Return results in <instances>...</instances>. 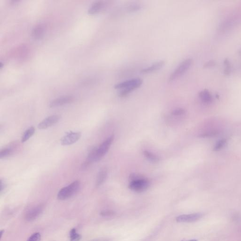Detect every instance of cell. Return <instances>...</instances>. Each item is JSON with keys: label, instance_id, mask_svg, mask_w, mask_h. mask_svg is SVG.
<instances>
[{"label": "cell", "instance_id": "cell-1", "mask_svg": "<svg viewBox=\"0 0 241 241\" xmlns=\"http://www.w3.org/2000/svg\"><path fill=\"white\" fill-rule=\"evenodd\" d=\"M143 81L140 78H134L127 80L114 85L115 89H121L119 93V96L125 97L127 96L132 91L137 89L142 84Z\"/></svg>", "mask_w": 241, "mask_h": 241}, {"label": "cell", "instance_id": "cell-2", "mask_svg": "<svg viewBox=\"0 0 241 241\" xmlns=\"http://www.w3.org/2000/svg\"><path fill=\"white\" fill-rule=\"evenodd\" d=\"M81 183L80 181L75 180L60 189L58 194V198L60 200H65L72 197L76 194L80 190Z\"/></svg>", "mask_w": 241, "mask_h": 241}, {"label": "cell", "instance_id": "cell-3", "mask_svg": "<svg viewBox=\"0 0 241 241\" xmlns=\"http://www.w3.org/2000/svg\"><path fill=\"white\" fill-rule=\"evenodd\" d=\"M193 60L192 58H188L185 59L181 63L174 71L170 75L169 77V81L172 82L176 79L180 78L182 76L192 64Z\"/></svg>", "mask_w": 241, "mask_h": 241}, {"label": "cell", "instance_id": "cell-4", "mask_svg": "<svg viewBox=\"0 0 241 241\" xmlns=\"http://www.w3.org/2000/svg\"><path fill=\"white\" fill-rule=\"evenodd\" d=\"M114 139V136L111 135L105 140L99 148H97L96 153V162L101 160L108 152Z\"/></svg>", "mask_w": 241, "mask_h": 241}, {"label": "cell", "instance_id": "cell-5", "mask_svg": "<svg viewBox=\"0 0 241 241\" xmlns=\"http://www.w3.org/2000/svg\"><path fill=\"white\" fill-rule=\"evenodd\" d=\"M150 182L148 180L142 178L131 181L129 187L130 189L137 192H142L148 188Z\"/></svg>", "mask_w": 241, "mask_h": 241}, {"label": "cell", "instance_id": "cell-6", "mask_svg": "<svg viewBox=\"0 0 241 241\" xmlns=\"http://www.w3.org/2000/svg\"><path fill=\"white\" fill-rule=\"evenodd\" d=\"M44 209V205L42 204L30 208L25 214V219L28 222H33L36 220L42 214Z\"/></svg>", "mask_w": 241, "mask_h": 241}, {"label": "cell", "instance_id": "cell-7", "mask_svg": "<svg viewBox=\"0 0 241 241\" xmlns=\"http://www.w3.org/2000/svg\"><path fill=\"white\" fill-rule=\"evenodd\" d=\"M80 132H69L61 139V144L63 145H68L76 143L81 137Z\"/></svg>", "mask_w": 241, "mask_h": 241}, {"label": "cell", "instance_id": "cell-8", "mask_svg": "<svg viewBox=\"0 0 241 241\" xmlns=\"http://www.w3.org/2000/svg\"><path fill=\"white\" fill-rule=\"evenodd\" d=\"M61 118L59 115H52L44 119L38 125V128L41 130L46 129L51 127L58 123Z\"/></svg>", "mask_w": 241, "mask_h": 241}, {"label": "cell", "instance_id": "cell-9", "mask_svg": "<svg viewBox=\"0 0 241 241\" xmlns=\"http://www.w3.org/2000/svg\"><path fill=\"white\" fill-rule=\"evenodd\" d=\"M74 100V97L73 96H63L53 100L50 103V107H58L71 103Z\"/></svg>", "mask_w": 241, "mask_h": 241}, {"label": "cell", "instance_id": "cell-10", "mask_svg": "<svg viewBox=\"0 0 241 241\" xmlns=\"http://www.w3.org/2000/svg\"><path fill=\"white\" fill-rule=\"evenodd\" d=\"M202 216L203 215L200 213L184 214L178 216L176 220L178 222H192L200 219Z\"/></svg>", "mask_w": 241, "mask_h": 241}, {"label": "cell", "instance_id": "cell-11", "mask_svg": "<svg viewBox=\"0 0 241 241\" xmlns=\"http://www.w3.org/2000/svg\"><path fill=\"white\" fill-rule=\"evenodd\" d=\"M107 3L103 1H97L94 2L89 8L88 12L89 14H96L106 8Z\"/></svg>", "mask_w": 241, "mask_h": 241}, {"label": "cell", "instance_id": "cell-12", "mask_svg": "<svg viewBox=\"0 0 241 241\" xmlns=\"http://www.w3.org/2000/svg\"><path fill=\"white\" fill-rule=\"evenodd\" d=\"M46 30V27L44 24H37L32 30V37L34 39H40L44 37Z\"/></svg>", "mask_w": 241, "mask_h": 241}, {"label": "cell", "instance_id": "cell-13", "mask_svg": "<svg viewBox=\"0 0 241 241\" xmlns=\"http://www.w3.org/2000/svg\"><path fill=\"white\" fill-rule=\"evenodd\" d=\"M165 61L163 60L159 61L153 64L150 67L142 69L140 72L142 74H147L157 71L163 67V66L165 65Z\"/></svg>", "mask_w": 241, "mask_h": 241}, {"label": "cell", "instance_id": "cell-14", "mask_svg": "<svg viewBox=\"0 0 241 241\" xmlns=\"http://www.w3.org/2000/svg\"><path fill=\"white\" fill-rule=\"evenodd\" d=\"M199 97L203 103L210 104L213 101V97L210 92L207 89H204L199 93Z\"/></svg>", "mask_w": 241, "mask_h": 241}, {"label": "cell", "instance_id": "cell-15", "mask_svg": "<svg viewBox=\"0 0 241 241\" xmlns=\"http://www.w3.org/2000/svg\"><path fill=\"white\" fill-rule=\"evenodd\" d=\"M107 176V169L106 168H103L99 171L96 179V186L99 187L101 186L106 180Z\"/></svg>", "mask_w": 241, "mask_h": 241}, {"label": "cell", "instance_id": "cell-16", "mask_svg": "<svg viewBox=\"0 0 241 241\" xmlns=\"http://www.w3.org/2000/svg\"><path fill=\"white\" fill-rule=\"evenodd\" d=\"M36 132V129L34 127H31L26 130L23 134L21 138V142L22 143L27 141V140L32 137L34 135Z\"/></svg>", "mask_w": 241, "mask_h": 241}, {"label": "cell", "instance_id": "cell-17", "mask_svg": "<svg viewBox=\"0 0 241 241\" xmlns=\"http://www.w3.org/2000/svg\"><path fill=\"white\" fill-rule=\"evenodd\" d=\"M227 143V140L225 138L219 139L214 145L213 150L215 151H219L221 150L225 147Z\"/></svg>", "mask_w": 241, "mask_h": 241}, {"label": "cell", "instance_id": "cell-18", "mask_svg": "<svg viewBox=\"0 0 241 241\" xmlns=\"http://www.w3.org/2000/svg\"><path fill=\"white\" fill-rule=\"evenodd\" d=\"M13 153V149L12 148H7L2 149L0 151V158L3 159L6 158L11 156Z\"/></svg>", "mask_w": 241, "mask_h": 241}, {"label": "cell", "instance_id": "cell-19", "mask_svg": "<svg viewBox=\"0 0 241 241\" xmlns=\"http://www.w3.org/2000/svg\"><path fill=\"white\" fill-rule=\"evenodd\" d=\"M143 154L148 160L153 162H157L159 161V158L158 156L154 155L153 153L149 152L148 151L145 150L143 152Z\"/></svg>", "mask_w": 241, "mask_h": 241}, {"label": "cell", "instance_id": "cell-20", "mask_svg": "<svg viewBox=\"0 0 241 241\" xmlns=\"http://www.w3.org/2000/svg\"><path fill=\"white\" fill-rule=\"evenodd\" d=\"M224 64L225 67L224 74L225 75H229L230 74L231 72V69H232L229 60L228 58H225L224 61Z\"/></svg>", "mask_w": 241, "mask_h": 241}, {"label": "cell", "instance_id": "cell-21", "mask_svg": "<svg viewBox=\"0 0 241 241\" xmlns=\"http://www.w3.org/2000/svg\"><path fill=\"white\" fill-rule=\"evenodd\" d=\"M71 241H79L81 239V236L77 233L75 229H72L70 232Z\"/></svg>", "mask_w": 241, "mask_h": 241}, {"label": "cell", "instance_id": "cell-22", "mask_svg": "<svg viewBox=\"0 0 241 241\" xmlns=\"http://www.w3.org/2000/svg\"><path fill=\"white\" fill-rule=\"evenodd\" d=\"M141 7L140 5L138 4H131L130 5L128 6L127 7V11L128 12H136V11H139V9H141Z\"/></svg>", "mask_w": 241, "mask_h": 241}, {"label": "cell", "instance_id": "cell-23", "mask_svg": "<svg viewBox=\"0 0 241 241\" xmlns=\"http://www.w3.org/2000/svg\"><path fill=\"white\" fill-rule=\"evenodd\" d=\"M41 238V235L39 233H35L28 238L27 241H40Z\"/></svg>", "mask_w": 241, "mask_h": 241}, {"label": "cell", "instance_id": "cell-24", "mask_svg": "<svg viewBox=\"0 0 241 241\" xmlns=\"http://www.w3.org/2000/svg\"><path fill=\"white\" fill-rule=\"evenodd\" d=\"M115 213L114 211L110 210H107V211H101L100 214L103 216L104 217H110L113 216L115 215Z\"/></svg>", "mask_w": 241, "mask_h": 241}, {"label": "cell", "instance_id": "cell-25", "mask_svg": "<svg viewBox=\"0 0 241 241\" xmlns=\"http://www.w3.org/2000/svg\"><path fill=\"white\" fill-rule=\"evenodd\" d=\"M185 110L182 108H178L175 109L172 112V114L174 115H183L185 113Z\"/></svg>", "mask_w": 241, "mask_h": 241}, {"label": "cell", "instance_id": "cell-26", "mask_svg": "<svg viewBox=\"0 0 241 241\" xmlns=\"http://www.w3.org/2000/svg\"><path fill=\"white\" fill-rule=\"evenodd\" d=\"M216 63L213 60H210L209 61L205 63L204 65V67L205 68H210L215 66Z\"/></svg>", "mask_w": 241, "mask_h": 241}, {"label": "cell", "instance_id": "cell-27", "mask_svg": "<svg viewBox=\"0 0 241 241\" xmlns=\"http://www.w3.org/2000/svg\"><path fill=\"white\" fill-rule=\"evenodd\" d=\"M5 185L4 181L2 180H1V189H0V191L1 193L2 192V191L4 190L5 187Z\"/></svg>", "mask_w": 241, "mask_h": 241}, {"label": "cell", "instance_id": "cell-28", "mask_svg": "<svg viewBox=\"0 0 241 241\" xmlns=\"http://www.w3.org/2000/svg\"><path fill=\"white\" fill-rule=\"evenodd\" d=\"M197 241V240H190V241Z\"/></svg>", "mask_w": 241, "mask_h": 241}, {"label": "cell", "instance_id": "cell-29", "mask_svg": "<svg viewBox=\"0 0 241 241\" xmlns=\"http://www.w3.org/2000/svg\"><path fill=\"white\" fill-rule=\"evenodd\" d=\"M105 241V240H104V241Z\"/></svg>", "mask_w": 241, "mask_h": 241}]
</instances>
